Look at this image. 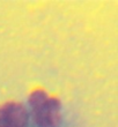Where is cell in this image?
<instances>
[{
  "mask_svg": "<svg viewBox=\"0 0 118 127\" xmlns=\"http://www.w3.org/2000/svg\"><path fill=\"white\" fill-rule=\"evenodd\" d=\"M28 114L21 104L10 102L0 106V127H27Z\"/></svg>",
  "mask_w": 118,
  "mask_h": 127,
  "instance_id": "obj_2",
  "label": "cell"
},
{
  "mask_svg": "<svg viewBox=\"0 0 118 127\" xmlns=\"http://www.w3.org/2000/svg\"><path fill=\"white\" fill-rule=\"evenodd\" d=\"M30 105L35 121L40 127H53L59 123L60 103L45 91H34L30 96Z\"/></svg>",
  "mask_w": 118,
  "mask_h": 127,
  "instance_id": "obj_1",
  "label": "cell"
}]
</instances>
